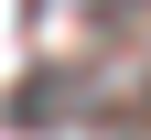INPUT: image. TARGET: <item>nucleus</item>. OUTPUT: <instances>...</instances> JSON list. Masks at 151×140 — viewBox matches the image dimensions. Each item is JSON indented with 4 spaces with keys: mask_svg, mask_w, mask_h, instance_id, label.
<instances>
[{
    "mask_svg": "<svg viewBox=\"0 0 151 140\" xmlns=\"http://www.w3.org/2000/svg\"><path fill=\"white\" fill-rule=\"evenodd\" d=\"M140 129H151V86H140Z\"/></svg>",
    "mask_w": 151,
    "mask_h": 140,
    "instance_id": "nucleus-1",
    "label": "nucleus"
}]
</instances>
